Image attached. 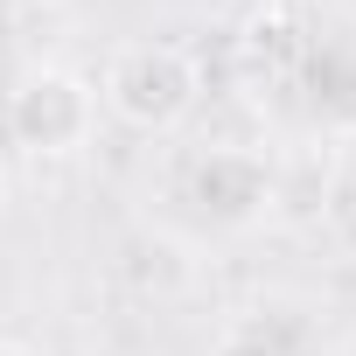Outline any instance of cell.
<instances>
[{"instance_id":"cell-4","label":"cell","mask_w":356,"mask_h":356,"mask_svg":"<svg viewBox=\"0 0 356 356\" xmlns=\"http://www.w3.org/2000/svg\"><path fill=\"white\" fill-rule=\"evenodd\" d=\"M210 356H293V342H286V328H280V321L245 314V321H231V328L217 335V349H210Z\"/></svg>"},{"instance_id":"cell-1","label":"cell","mask_w":356,"mask_h":356,"mask_svg":"<svg viewBox=\"0 0 356 356\" xmlns=\"http://www.w3.org/2000/svg\"><path fill=\"white\" fill-rule=\"evenodd\" d=\"M203 98V77L189 63V49H175V42H126L105 70V105L112 119L140 126V133H168V126H182Z\"/></svg>"},{"instance_id":"cell-5","label":"cell","mask_w":356,"mask_h":356,"mask_svg":"<svg viewBox=\"0 0 356 356\" xmlns=\"http://www.w3.org/2000/svg\"><path fill=\"white\" fill-rule=\"evenodd\" d=\"M0 356H35V349L29 342H0Z\"/></svg>"},{"instance_id":"cell-3","label":"cell","mask_w":356,"mask_h":356,"mask_svg":"<svg viewBox=\"0 0 356 356\" xmlns=\"http://www.w3.org/2000/svg\"><path fill=\"white\" fill-rule=\"evenodd\" d=\"M196 203L217 224H252L273 203V175L252 154H210V161H196Z\"/></svg>"},{"instance_id":"cell-2","label":"cell","mask_w":356,"mask_h":356,"mask_svg":"<svg viewBox=\"0 0 356 356\" xmlns=\"http://www.w3.org/2000/svg\"><path fill=\"white\" fill-rule=\"evenodd\" d=\"M98 126V91L77 77V70H29L15 91H8V133L29 147V154H77Z\"/></svg>"},{"instance_id":"cell-6","label":"cell","mask_w":356,"mask_h":356,"mask_svg":"<svg viewBox=\"0 0 356 356\" xmlns=\"http://www.w3.org/2000/svg\"><path fill=\"white\" fill-rule=\"evenodd\" d=\"M0 210H8V168H0Z\"/></svg>"}]
</instances>
